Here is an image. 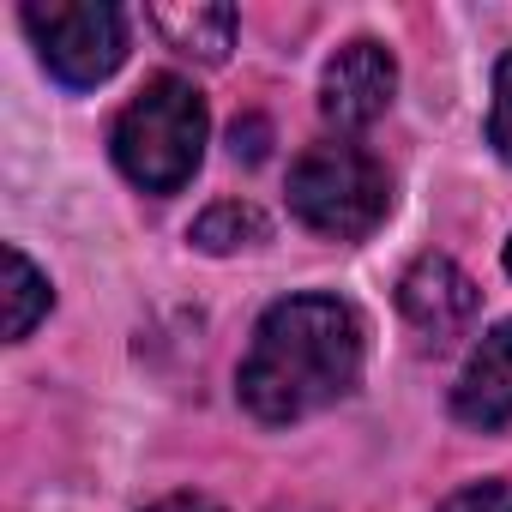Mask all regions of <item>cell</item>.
<instances>
[{"label": "cell", "instance_id": "1", "mask_svg": "<svg viewBox=\"0 0 512 512\" xmlns=\"http://www.w3.org/2000/svg\"><path fill=\"white\" fill-rule=\"evenodd\" d=\"M362 380V320L338 296H290L266 308L241 362V404L260 422H302Z\"/></svg>", "mask_w": 512, "mask_h": 512}, {"label": "cell", "instance_id": "2", "mask_svg": "<svg viewBox=\"0 0 512 512\" xmlns=\"http://www.w3.org/2000/svg\"><path fill=\"white\" fill-rule=\"evenodd\" d=\"M199 151H205V97L175 73H157L115 121V163L145 193L187 187Z\"/></svg>", "mask_w": 512, "mask_h": 512}, {"label": "cell", "instance_id": "3", "mask_svg": "<svg viewBox=\"0 0 512 512\" xmlns=\"http://www.w3.org/2000/svg\"><path fill=\"white\" fill-rule=\"evenodd\" d=\"M386 205L392 181L362 145H314L290 169V211L332 241H362L386 217Z\"/></svg>", "mask_w": 512, "mask_h": 512}, {"label": "cell", "instance_id": "4", "mask_svg": "<svg viewBox=\"0 0 512 512\" xmlns=\"http://www.w3.org/2000/svg\"><path fill=\"white\" fill-rule=\"evenodd\" d=\"M25 31L43 67L73 91L103 85L127 55V13L109 0H55V7L37 0V7H25Z\"/></svg>", "mask_w": 512, "mask_h": 512}, {"label": "cell", "instance_id": "5", "mask_svg": "<svg viewBox=\"0 0 512 512\" xmlns=\"http://www.w3.org/2000/svg\"><path fill=\"white\" fill-rule=\"evenodd\" d=\"M392 91H398V61H392L380 43L356 37V43H344V49L326 61V73H320V115H326L332 127H350V133H356V127H368V121L386 115Z\"/></svg>", "mask_w": 512, "mask_h": 512}, {"label": "cell", "instance_id": "6", "mask_svg": "<svg viewBox=\"0 0 512 512\" xmlns=\"http://www.w3.org/2000/svg\"><path fill=\"white\" fill-rule=\"evenodd\" d=\"M398 308H404V320H410L422 338L440 344V338H452V332L470 326V314H476V284H470L452 260L428 253V260H416V266L404 272Z\"/></svg>", "mask_w": 512, "mask_h": 512}, {"label": "cell", "instance_id": "7", "mask_svg": "<svg viewBox=\"0 0 512 512\" xmlns=\"http://www.w3.org/2000/svg\"><path fill=\"white\" fill-rule=\"evenodd\" d=\"M452 416L470 422V428H500L512 416V320L494 326L470 350V362L452 386Z\"/></svg>", "mask_w": 512, "mask_h": 512}, {"label": "cell", "instance_id": "8", "mask_svg": "<svg viewBox=\"0 0 512 512\" xmlns=\"http://www.w3.org/2000/svg\"><path fill=\"white\" fill-rule=\"evenodd\" d=\"M151 25L169 37V49L199 55V61H223L241 13L235 7H151Z\"/></svg>", "mask_w": 512, "mask_h": 512}, {"label": "cell", "instance_id": "9", "mask_svg": "<svg viewBox=\"0 0 512 512\" xmlns=\"http://www.w3.org/2000/svg\"><path fill=\"white\" fill-rule=\"evenodd\" d=\"M49 278L31 266V253L25 247H7V338H31V326L49 314Z\"/></svg>", "mask_w": 512, "mask_h": 512}, {"label": "cell", "instance_id": "10", "mask_svg": "<svg viewBox=\"0 0 512 512\" xmlns=\"http://www.w3.org/2000/svg\"><path fill=\"white\" fill-rule=\"evenodd\" d=\"M193 241H199L205 253H235V247L266 241V217L253 211V205H241V199H223V205H211V211L193 223Z\"/></svg>", "mask_w": 512, "mask_h": 512}, {"label": "cell", "instance_id": "11", "mask_svg": "<svg viewBox=\"0 0 512 512\" xmlns=\"http://www.w3.org/2000/svg\"><path fill=\"white\" fill-rule=\"evenodd\" d=\"M488 145L512 163V55L494 67V109H488Z\"/></svg>", "mask_w": 512, "mask_h": 512}, {"label": "cell", "instance_id": "12", "mask_svg": "<svg viewBox=\"0 0 512 512\" xmlns=\"http://www.w3.org/2000/svg\"><path fill=\"white\" fill-rule=\"evenodd\" d=\"M440 512H512V488L506 482H476V488H458Z\"/></svg>", "mask_w": 512, "mask_h": 512}, {"label": "cell", "instance_id": "13", "mask_svg": "<svg viewBox=\"0 0 512 512\" xmlns=\"http://www.w3.org/2000/svg\"><path fill=\"white\" fill-rule=\"evenodd\" d=\"M260 139H266V127H260V121H247V127L235 121V157H260V151H266Z\"/></svg>", "mask_w": 512, "mask_h": 512}, {"label": "cell", "instance_id": "14", "mask_svg": "<svg viewBox=\"0 0 512 512\" xmlns=\"http://www.w3.org/2000/svg\"><path fill=\"white\" fill-rule=\"evenodd\" d=\"M151 512H223V506H211V500H199V494H175V500H163V506H151Z\"/></svg>", "mask_w": 512, "mask_h": 512}, {"label": "cell", "instance_id": "15", "mask_svg": "<svg viewBox=\"0 0 512 512\" xmlns=\"http://www.w3.org/2000/svg\"><path fill=\"white\" fill-rule=\"evenodd\" d=\"M506 272H512V241H506Z\"/></svg>", "mask_w": 512, "mask_h": 512}]
</instances>
